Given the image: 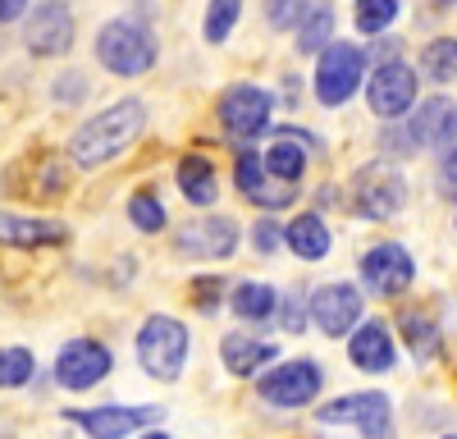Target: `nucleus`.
<instances>
[{
	"mask_svg": "<svg viewBox=\"0 0 457 439\" xmlns=\"http://www.w3.org/2000/svg\"><path fill=\"white\" fill-rule=\"evenodd\" d=\"M142 128H146V105L142 101H120V105L101 110L96 120H87L79 133L69 137V156L79 161L83 170L105 165V161L120 156L124 146H133Z\"/></svg>",
	"mask_w": 457,
	"mask_h": 439,
	"instance_id": "obj_1",
	"label": "nucleus"
},
{
	"mask_svg": "<svg viewBox=\"0 0 457 439\" xmlns=\"http://www.w3.org/2000/svg\"><path fill=\"white\" fill-rule=\"evenodd\" d=\"M96 60L110 69V73H124V79H137L156 64V42L151 32L129 23V19H114L96 32Z\"/></svg>",
	"mask_w": 457,
	"mask_h": 439,
	"instance_id": "obj_2",
	"label": "nucleus"
},
{
	"mask_svg": "<svg viewBox=\"0 0 457 439\" xmlns=\"http://www.w3.org/2000/svg\"><path fill=\"white\" fill-rule=\"evenodd\" d=\"M137 357L156 380H179L187 361V325L174 316H151L137 335Z\"/></svg>",
	"mask_w": 457,
	"mask_h": 439,
	"instance_id": "obj_3",
	"label": "nucleus"
},
{
	"mask_svg": "<svg viewBox=\"0 0 457 439\" xmlns=\"http://www.w3.org/2000/svg\"><path fill=\"white\" fill-rule=\"evenodd\" d=\"M348 202H353V211L366 215V220H389V215H398L403 202H407V183H403V174H394L389 165H366V170H357V178H353Z\"/></svg>",
	"mask_w": 457,
	"mask_h": 439,
	"instance_id": "obj_4",
	"label": "nucleus"
},
{
	"mask_svg": "<svg viewBox=\"0 0 457 439\" xmlns=\"http://www.w3.org/2000/svg\"><path fill=\"white\" fill-rule=\"evenodd\" d=\"M361 69H366V60H361L357 46L334 42L320 55V64H316V96H320V105H343L348 101L357 92V83H361Z\"/></svg>",
	"mask_w": 457,
	"mask_h": 439,
	"instance_id": "obj_5",
	"label": "nucleus"
},
{
	"mask_svg": "<svg viewBox=\"0 0 457 439\" xmlns=\"http://www.w3.org/2000/svg\"><path fill=\"white\" fill-rule=\"evenodd\" d=\"M366 101H370V110L379 120H403L411 110V101H416V73H411V64H403V60L379 64L370 87H366Z\"/></svg>",
	"mask_w": 457,
	"mask_h": 439,
	"instance_id": "obj_6",
	"label": "nucleus"
},
{
	"mask_svg": "<svg viewBox=\"0 0 457 439\" xmlns=\"http://www.w3.org/2000/svg\"><path fill=\"white\" fill-rule=\"evenodd\" d=\"M238 247V225L224 215H202L193 225H183L174 234V252L179 256H202V261H220V256H234Z\"/></svg>",
	"mask_w": 457,
	"mask_h": 439,
	"instance_id": "obj_7",
	"label": "nucleus"
},
{
	"mask_svg": "<svg viewBox=\"0 0 457 439\" xmlns=\"http://www.w3.org/2000/svg\"><path fill=\"white\" fill-rule=\"evenodd\" d=\"M110 348L105 344H96V339H73V344H64L60 348V357H55V380L64 385V389H92L96 380H105L110 376Z\"/></svg>",
	"mask_w": 457,
	"mask_h": 439,
	"instance_id": "obj_8",
	"label": "nucleus"
},
{
	"mask_svg": "<svg viewBox=\"0 0 457 439\" xmlns=\"http://www.w3.org/2000/svg\"><path fill=\"white\" fill-rule=\"evenodd\" d=\"M316 393H320V366L316 361H288L261 380V398L275 402V408H307Z\"/></svg>",
	"mask_w": 457,
	"mask_h": 439,
	"instance_id": "obj_9",
	"label": "nucleus"
},
{
	"mask_svg": "<svg viewBox=\"0 0 457 439\" xmlns=\"http://www.w3.org/2000/svg\"><path fill=\"white\" fill-rule=\"evenodd\" d=\"M411 275H416V266H411L407 247H398V243H379L361 256V279H366L370 293H379V298L403 293L411 284Z\"/></svg>",
	"mask_w": 457,
	"mask_h": 439,
	"instance_id": "obj_10",
	"label": "nucleus"
},
{
	"mask_svg": "<svg viewBox=\"0 0 457 439\" xmlns=\"http://www.w3.org/2000/svg\"><path fill=\"white\" fill-rule=\"evenodd\" d=\"M23 42L32 55H64L73 46V14L64 0H46L42 10H32V19L23 28Z\"/></svg>",
	"mask_w": 457,
	"mask_h": 439,
	"instance_id": "obj_11",
	"label": "nucleus"
},
{
	"mask_svg": "<svg viewBox=\"0 0 457 439\" xmlns=\"http://www.w3.org/2000/svg\"><path fill=\"white\" fill-rule=\"evenodd\" d=\"M320 421H357L366 439H394L389 435V398L385 393H353V398H338L320 408Z\"/></svg>",
	"mask_w": 457,
	"mask_h": 439,
	"instance_id": "obj_12",
	"label": "nucleus"
},
{
	"mask_svg": "<svg viewBox=\"0 0 457 439\" xmlns=\"http://www.w3.org/2000/svg\"><path fill=\"white\" fill-rule=\"evenodd\" d=\"M312 320L325 329L329 339L348 335V329L361 320V293L353 284H325L312 293Z\"/></svg>",
	"mask_w": 457,
	"mask_h": 439,
	"instance_id": "obj_13",
	"label": "nucleus"
},
{
	"mask_svg": "<svg viewBox=\"0 0 457 439\" xmlns=\"http://www.w3.org/2000/svg\"><path fill=\"white\" fill-rule=\"evenodd\" d=\"M220 120L234 137H256L265 124H270V96L261 87H228L224 101H220Z\"/></svg>",
	"mask_w": 457,
	"mask_h": 439,
	"instance_id": "obj_14",
	"label": "nucleus"
},
{
	"mask_svg": "<svg viewBox=\"0 0 457 439\" xmlns=\"http://www.w3.org/2000/svg\"><path fill=\"white\" fill-rule=\"evenodd\" d=\"M73 426H83L92 439H124L142 426H156L161 408H92V412H69Z\"/></svg>",
	"mask_w": 457,
	"mask_h": 439,
	"instance_id": "obj_15",
	"label": "nucleus"
},
{
	"mask_svg": "<svg viewBox=\"0 0 457 439\" xmlns=\"http://www.w3.org/2000/svg\"><path fill=\"white\" fill-rule=\"evenodd\" d=\"M234 178H238V193L247 202H256V206H284L293 197L288 183H284V188H270V170H265V161L256 152H243L238 156V174Z\"/></svg>",
	"mask_w": 457,
	"mask_h": 439,
	"instance_id": "obj_16",
	"label": "nucleus"
},
{
	"mask_svg": "<svg viewBox=\"0 0 457 439\" xmlns=\"http://www.w3.org/2000/svg\"><path fill=\"white\" fill-rule=\"evenodd\" d=\"M348 352H353V361L361 366V371H389V366H394V339H389V329L379 320L357 329Z\"/></svg>",
	"mask_w": 457,
	"mask_h": 439,
	"instance_id": "obj_17",
	"label": "nucleus"
},
{
	"mask_svg": "<svg viewBox=\"0 0 457 439\" xmlns=\"http://www.w3.org/2000/svg\"><path fill=\"white\" fill-rule=\"evenodd\" d=\"M407 128H411V137L421 142V146H439V142H448L453 128H457V110H453V101L435 96V101H426L421 110H416Z\"/></svg>",
	"mask_w": 457,
	"mask_h": 439,
	"instance_id": "obj_18",
	"label": "nucleus"
},
{
	"mask_svg": "<svg viewBox=\"0 0 457 439\" xmlns=\"http://www.w3.org/2000/svg\"><path fill=\"white\" fill-rule=\"evenodd\" d=\"M5 243L10 247H46V243H64L69 229L55 220H23V215H5Z\"/></svg>",
	"mask_w": 457,
	"mask_h": 439,
	"instance_id": "obj_19",
	"label": "nucleus"
},
{
	"mask_svg": "<svg viewBox=\"0 0 457 439\" xmlns=\"http://www.w3.org/2000/svg\"><path fill=\"white\" fill-rule=\"evenodd\" d=\"M288 247L302 256V261H320V256L329 252V229H325V220L320 215H297L293 225L284 229Z\"/></svg>",
	"mask_w": 457,
	"mask_h": 439,
	"instance_id": "obj_20",
	"label": "nucleus"
},
{
	"mask_svg": "<svg viewBox=\"0 0 457 439\" xmlns=\"http://www.w3.org/2000/svg\"><path fill=\"white\" fill-rule=\"evenodd\" d=\"M224 366H228V371H234V376H252V371H261V366L265 361H270V357H279L270 344H261V339H247V335H228L224 339Z\"/></svg>",
	"mask_w": 457,
	"mask_h": 439,
	"instance_id": "obj_21",
	"label": "nucleus"
},
{
	"mask_svg": "<svg viewBox=\"0 0 457 439\" xmlns=\"http://www.w3.org/2000/svg\"><path fill=\"white\" fill-rule=\"evenodd\" d=\"M179 188H183V197L193 202V206H211L215 193H220L211 161H206V156H183V161H179Z\"/></svg>",
	"mask_w": 457,
	"mask_h": 439,
	"instance_id": "obj_22",
	"label": "nucleus"
},
{
	"mask_svg": "<svg viewBox=\"0 0 457 439\" xmlns=\"http://www.w3.org/2000/svg\"><path fill=\"white\" fill-rule=\"evenodd\" d=\"M334 46V10L329 5H316L307 19H302V28H297V51L302 55H325Z\"/></svg>",
	"mask_w": 457,
	"mask_h": 439,
	"instance_id": "obj_23",
	"label": "nucleus"
},
{
	"mask_svg": "<svg viewBox=\"0 0 457 439\" xmlns=\"http://www.w3.org/2000/svg\"><path fill=\"white\" fill-rule=\"evenodd\" d=\"M228 302H234V311H238V316H247V320H265V316L275 311V288H270V284L247 279V284H238V288H234V298H228Z\"/></svg>",
	"mask_w": 457,
	"mask_h": 439,
	"instance_id": "obj_24",
	"label": "nucleus"
},
{
	"mask_svg": "<svg viewBox=\"0 0 457 439\" xmlns=\"http://www.w3.org/2000/svg\"><path fill=\"white\" fill-rule=\"evenodd\" d=\"M421 69H426V79H435V83H453L457 79V42L453 37H439V42H430L421 51Z\"/></svg>",
	"mask_w": 457,
	"mask_h": 439,
	"instance_id": "obj_25",
	"label": "nucleus"
},
{
	"mask_svg": "<svg viewBox=\"0 0 457 439\" xmlns=\"http://www.w3.org/2000/svg\"><path fill=\"white\" fill-rule=\"evenodd\" d=\"M265 170H270L279 183H293L302 170H307V156H302V146H297V142L284 137V142H275L270 152H265Z\"/></svg>",
	"mask_w": 457,
	"mask_h": 439,
	"instance_id": "obj_26",
	"label": "nucleus"
},
{
	"mask_svg": "<svg viewBox=\"0 0 457 439\" xmlns=\"http://www.w3.org/2000/svg\"><path fill=\"white\" fill-rule=\"evenodd\" d=\"M129 220L142 229V234H161L165 229V206L156 193H133L129 197Z\"/></svg>",
	"mask_w": 457,
	"mask_h": 439,
	"instance_id": "obj_27",
	"label": "nucleus"
},
{
	"mask_svg": "<svg viewBox=\"0 0 457 439\" xmlns=\"http://www.w3.org/2000/svg\"><path fill=\"white\" fill-rule=\"evenodd\" d=\"M394 19H398V0H357V28L366 37L385 32Z\"/></svg>",
	"mask_w": 457,
	"mask_h": 439,
	"instance_id": "obj_28",
	"label": "nucleus"
},
{
	"mask_svg": "<svg viewBox=\"0 0 457 439\" xmlns=\"http://www.w3.org/2000/svg\"><path fill=\"white\" fill-rule=\"evenodd\" d=\"M243 14V0H211V10H206V42H224L228 32H234Z\"/></svg>",
	"mask_w": 457,
	"mask_h": 439,
	"instance_id": "obj_29",
	"label": "nucleus"
},
{
	"mask_svg": "<svg viewBox=\"0 0 457 439\" xmlns=\"http://www.w3.org/2000/svg\"><path fill=\"white\" fill-rule=\"evenodd\" d=\"M28 376H32L28 348H5V357H0V385H5V389H19V385H28Z\"/></svg>",
	"mask_w": 457,
	"mask_h": 439,
	"instance_id": "obj_30",
	"label": "nucleus"
},
{
	"mask_svg": "<svg viewBox=\"0 0 457 439\" xmlns=\"http://www.w3.org/2000/svg\"><path fill=\"white\" fill-rule=\"evenodd\" d=\"M270 23L275 28H302V19H307V0H270Z\"/></svg>",
	"mask_w": 457,
	"mask_h": 439,
	"instance_id": "obj_31",
	"label": "nucleus"
},
{
	"mask_svg": "<svg viewBox=\"0 0 457 439\" xmlns=\"http://www.w3.org/2000/svg\"><path fill=\"white\" fill-rule=\"evenodd\" d=\"M403 335H407V344H411L416 352H430V348H435V335H430V325H426L421 316H403Z\"/></svg>",
	"mask_w": 457,
	"mask_h": 439,
	"instance_id": "obj_32",
	"label": "nucleus"
},
{
	"mask_svg": "<svg viewBox=\"0 0 457 439\" xmlns=\"http://www.w3.org/2000/svg\"><path fill=\"white\" fill-rule=\"evenodd\" d=\"M252 243H256V252H275V247H279V225H275L270 215H265V220H256Z\"/></svg>",
	"mask_w": 457,
	"mask_h": 439,
	"instance_id": "obj_33",
	"label": "nucleus"
},
{
	"mask_svg": "<svg viewBox=\"0 0 457 439\" xmlns=\"http://www.w3.org/2000/svg\"><path fill=\"white\" fill-rule=\"evenodd\" d=\"M193 288H197V302L211 311V307H215V298H220V279H193Z\"/></svg>",
	"mask_w": 457,
	"mask_h": 439,
	"instance_id": "obj_34",
	"label": "nucleus"
},
{
	"mask_svg": "<svg viewBox=\"0 0 457 439\" xmlns=\"http://www.w3.org/2000/svg\"><path fill=\"white\" fill-rule=\"evenodd\" d=\"M439 183H444V193L457 197V152H448V161H444V170H439Z\"/></svg>",
	"mask_w": 457,
	"mask_h": 439,
	"instance_id": "obj_35",
	"label": "nucleus"
},
{
	"mask_svg": "<svg viewBox=\"0 0 457 439\" xmlns=\"http://www.w3.org/2000/svg\"><path fill=\"white\" fill-rule=\"evenodd\" d=\"M284 329H293V335L302 329V307H297V298H288V302H284Z\"/></svg>",
	"mask_w": 457,
	"mask_h": 439,
	"instance_id": "obj_36",
	"label": "nucleus"
},
{
	"mask_svg": "<svg viewBox=\"0 0 457 439\" xmlns=\"http://www.w3.org/2000/svg\"><path fill=\"white\" fill-rule=\"evenodd\" d=\"M23 5H28V0H0V19H5V23H14V19L23 14Z\"/></svg>",
	"mask_w": 457,
	"mask_h": 439,
	"instance_id": "obj_37",
	"label": "nucleus"
},
{
	"mask_svg": "<svg viewBox=\"0 0 457 439\" xmlns=\"http://www.w3.org/2000/svg\"><path fill=\"white\" fill-rule=\"evenodd\" d=\"M146 439H170V435H161V430H151V435H146Z\"/></svg>",
	"mask_w": 457,
	"mask_h": 439,
	"instance_id": "obj_38",
	"label": "nucleus"
},
{
	"mask_svg": "<svg viewBox=\"0 0 457 439\" xmlns=\"http://www.w3.org/2000/svg\"><path fill=\"white\" fill-rule=\"evenodd\" d=\"M448 439H457V435H448Z\"/></svg>",
	"mask_w": 457,
	"mask_h": 439,
	"instance_id": "obj_39",
	"label": "nucleus"
}]
</instances>
